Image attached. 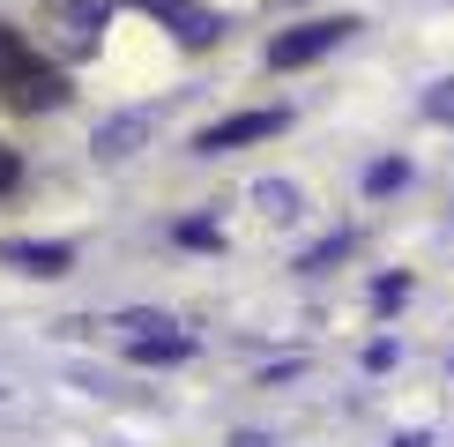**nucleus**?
Listing matches in <instances>:
<instances>
[{"label": "nucleus", "mask_w": 454, "mask_h": 447, "mask_svg": "<svg viewBox=\"0 0 454 447\" xmlns=\"http://www.w3.org/2000/svg\"><path fill=\"white\" fill-rule=\"evenodd\" d=\"M350 30H357L350 15H320V23H298V30H283L276 45H269V67H313L320 52H335Z\"/></svg>", "instance_id": "f257e3e1"}, {"label": "nucleus", "mask_w": 454, "mask_h": 447, "mask_svg": "<svg viewBox=\"0 0 454 447\" xmlns=\"http://www.w3.org/2000/svg\"><path fill=\"white\" fill-rule=\"evenodd\" d=\"M8 98H15V112H60L74 90H67V74L60 67H45V60H23L8 74Z\"/></svg>", "instance_id": "7ed1b4c3"}, {"label": "nucleus", "mask_w": 454, "mask_h": 447, "mask_svg": "<svg viewBox=\"0 0 454 447\" xmlns=\"http://www.w3.org/2000/svg\"><path fill=\"white\" fill-rule=\"evenodd\" d=\"M52 15L67 23V52H90V45H98L90 23H105V0H52Z\"/></svg>", "instance_id": "39448f33"}, {"label": "nucleus", "mask_w": 454, "mask_h": 447, "mask_svg": "<svg viewBox=\"0 0 454 447\" xmlns=\"http://www.w3.org/2000/svg\"><path fill=\"white\" fill-rule=\"evenodd\" d=\"M23 60H30V52H23V37H15L8 23H0V90H8V74L23 67Z\"/></svg>", "instance_id": "0eeeda50"}, {"label": "nucleus", "mask_w": 454, "mask_h": 447, "mask_svg": "<svg viewBox=\"0 0 454 447\" xmlns=\"http://www.w3.org/2000/svg\"><path fill=\"white\" fill-rule=\"evenodd\" d=\"M0 261L23 269V276H67V269H74V247H60V239H52V247H37V239H8Z\"/></svg>", "instance_id": "20e7f679"}, {"label": "nucleus", "mask_w": 454, "mask_h": 447, "mask_svg": "<svg viewBox=\"0 0 454 447\" xmlns=\"http://www.w3.org/2000/svg\"><path fill=\"white\" fill-rule=\"evenodd\" d=\"M269 135H283V112H231V120H216V127L194 135V157H223V149L269 142Z\"/></svg>", "instance_id": "f03ea898"}, {"label": "nucleus", "mask_w": 454, "mask_h": 447, "mask_svg": "<svg viewBox=\"0 0 454 447\" xmlns=\"http://www.w3.org/2000/svg\"><path fill=\"white\" fill-rule=\"evenodd\" d=\"M15 179H23V164H15V149H0V194H8Z\"/></svg>", "instance_id": "6e6552de"}, {"label": "nucleus", "mask_w": 454, "mask_h": 447, "mask_svg": "<svg viewBox=\"0 0 454 447\" xmlns=\"http://www.w3.org/2000/svg\"><path fill=\"white\" fill-rule=\"evenodd\" d=\"M186 350H194L186 335H164V343H157V335H142V343H135V358H149V365H157V358H186Z\"/></svg>", "instance_id": "423d86ee"}]
</instances>
